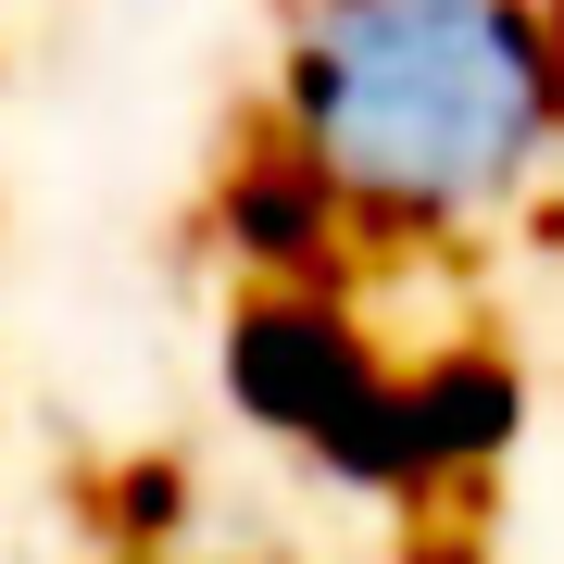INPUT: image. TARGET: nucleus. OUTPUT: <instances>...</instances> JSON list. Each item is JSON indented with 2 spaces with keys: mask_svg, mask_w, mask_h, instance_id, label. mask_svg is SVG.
<instances>
[{
  "mask_svg": "<svg viewBox=\"0 0 564 564\" xmlns=\"http://www.w3.org/2000/svg\"><path fill=\"white\" fill-rule=\"evenodd\" d=\"M276 139L351 239H464L564 139V39L540 0H289Z\"/></svg>",
  "mask_w": 564,
  "mask_h": 564,
  "instance_id": "nucleus-1",
  "label": "nucleus"
},
{
  "mask_svg": "<svg viewBox=\"0 0 564 564\" xmlns=\"http://www.w3.org/2000/svg\"><path fill=\"white\" fill-rule=\"evenodd\" d=\"M502 440H514V377L489 351L414 377V452H426V477H464V464H489Z\"/></svg>",
  "mask_w": 564,
  "mask_h": 564,
  "instance_id": "nucleus-3",
  "label": "nucleus"
},
{
  "mask_svg": "<svg viewBox=\"0 0 564 564\" xmlns=\"http://www.w3.org/2000/svg\"><path fill=\"white\" fill-rule=\"evenodd\" d=\"M226 377L263 426L314 440L339 477L389 489V477H426L414 452V377H389V351L326 302V289H251L239 302V339H226Z\"/></svg>",
  "mask_w": 564,
  "mask_h": 564,
  "instance_id": "nucleus-2",
  "label": "nucleus"
}]
</instances>
